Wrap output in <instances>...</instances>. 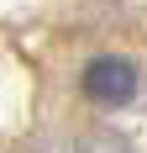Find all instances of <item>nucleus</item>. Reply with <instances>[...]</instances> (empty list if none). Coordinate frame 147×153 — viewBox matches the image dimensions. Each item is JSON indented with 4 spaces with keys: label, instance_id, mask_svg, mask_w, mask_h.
Here are the masks:
<instances>
[{
    "label": "nucleus",
    "instance_id": "f257e3e1",
    "mask_svg": "<svg viewBox=\"0 0 147 153\" xmlns=\"http://www.w3.org/2000/svg\"><path fill=\"white\" fill-rule=\"evenodd\" d=\"M79 85H84V95L95 106H126L137 95V69H132V58H121V53H100V58L84 63Z\"/></svg>",
    "mask_w": 147,
    "mask_h": 153
}]
</instances>
